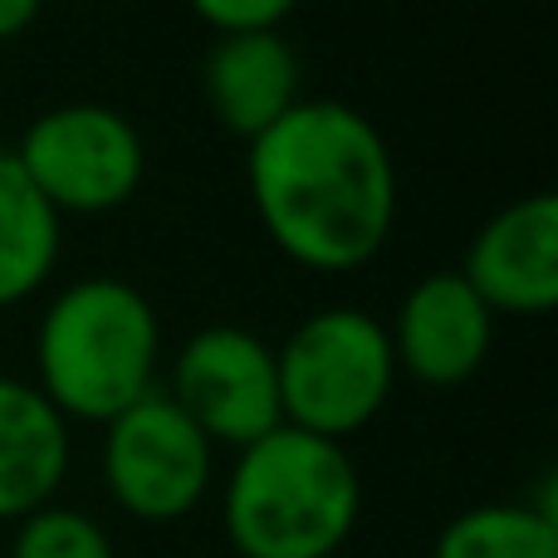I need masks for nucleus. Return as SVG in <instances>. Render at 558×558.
I'll list each match as a JSON object with an SVG mask.
<instances>
[{"label":"nucleus","mask_w":558,"mask_h":558,"mask_svg":"<svg viewBox=\"0 0 558 558\" xmlns=\"http://www.w3.org/2000/svg\"><path fill=\"white\" fill-rule=\"evenodd\" d=\"M69 471V422L39 383L0 377V520H25L54 500Z\"/></svg>","instance_id":"nucleus-11"},{"label":"nucleus","mask_w":558,"mask_h":558,"mask_svg":"<svg viewBox=\"0 0 558 558\" xmlns=\"http://www.w3.org/2000/svg\"><path fill=\"white\" fill-rule=\"evenodd\" d=\"M10 558H118L113 539L98 520H88L84 510L69 505H39L35 514H25L10 544Z\"/></svg>","instance_id":"nucleus-14"},{"label":"nucleus","mask_w":558,"mask_h":558,"mask_svg":"<svg viewBox=\"0 0 558 558\" xmlns=\"http://www.w3.org/2000/svg\"><path fill=\"white\" fill-rule=\"evenodd\" d=\"M279 407L289 426L343 441L377 416L397 377L387 328L363 308H318L275 348Z\"/></svg>","instance_id":"nucleus-4"},{"label":"nucleus","mask_w":558,"mask_h":558,"mask_svg":"<svg viewBox=\"0 0 558 558\" xmlns=\"http://www.w3.org/2000/svg\"><path fill=\"white\" fill-rule=\"evenodd\" d=\"M495 308L475 294L461 270L422 275L407 289L392 324V353L412 377L432 387L465 383L490 353Z\"/></svg>","instance_id":"nucleus-9"},{"label":"nucleus","mask_w":558,"mask_h":558,"mask_svg":"<svg viewBox=\"0 0 558 558\" xmlns=\"http://www.w3.org/2000/svg\"><path fill=\"white\" fill-rule=\"evenodd\" d=\"M39 15V0H0V39L20 35Z\"/></svg>","instance_id":"nucleus-16"},{"label":"nucleus","mask_w":558,"mask_h":558,"mask_svg":"<svg viewBox=\"0 0 558 558\" xmlns=\"http://www.w3.org/2000/svg\"><path fill=\"white\" fill-rule=\"evenodd\" d=\"M265 231L314 270L373 260L397 216V167L383 133L343 98H299L245 153Z\"/></svg>","instance_id":"nucleus-1"},{"label":"nucleus","mask_w":558,"mask_h":558,"mask_svg":"<svg viewBox=\"0 0 558 558\" xmlns=\"http://www.w3.org/2000/svg\"><path fill=\"white\" fill-rule=\"evenodd\" d=\"M157 348L162 328L143 289L118 275L74 279L39 318V392L64 416L108 422L153 392Z\"/></svg>","instance_id":"nucleus-3"},{"label":"nucleus","mask_w":558,"mask_h":558,"mask_svg":"<svg viewBox=\"0 0 558 558\" xmlns=\"http://www.w3.org/2000/svg\"><path fill=\"white\" fill-rule=\"evenodd\" d=\"M172 397L216 441L251 446L284 422L275 348L241 324L196 328L172 363Z\"/></svg>","instance_id":"nucleus-7"},{"label":"nucleus","mask_w":558,"mask_h":558,"mask_svg":"<svg viewBox=\"0 0 558 558\" xmlns=\"http://www.w3.org/2000/svg\"><path fill=\"white\" fill-rule=\"evenodd\" d=\"M432 558H558V514L549 500H490L461 510Z\"/></svg>","instance_id":"nucleus-13"},{"label":"nucleus","mask_w":558,"mask_h":558,"mask_svg":"<svg viewBox=\"0 0 558 558\" xmlns=\"http://www.w3.org/2000/svg\"><path fill=\"white\" fill-rule=\"evenodd\" d=\"M202 88L226 128L255 137L299 104V54L279 29H231L206 49Z\"/></svg>","instance_id":"nucleus-10"},{"label":"nucleus","mask_w":558,"mask_h":558,"mask_svg":"<svg viewBox=\"0 0 558 558\" xmlns=\"http://www.w3.org/2000/svg\"><path fill=\"white\" fill-rule=\"evenodd\" d=\"M59 255V211L39 196L10 147H0V304L39 289Z\"/></svg>","instance_id":"nucleus-12"},{"label":"nucleus","mask_w":558,"mask_h":558,"mask_svg":"<svg viewBox=\"0 0 558 558\" xmlns=\"http://www.w3.org/2000/svg\"><path fill=\"white\" fill-rule=\"evenodd\" d=\"M461 275L490 308L549 314L558 304V196L530 192L475 231Z\"/></svg>","instance_id":"nucleus-8"},{"label":"nucleus","mask_w":558,"mask_h":558,"mask_svg":"<svg viewBox=\"0 0 558 558\" xmlns=\"http://www.w3.org/2000/svg\"><path fill=\"white\" fill-rule=\"evenodd\" d=\"M294 5L299 0H192L196 15L206 25H216L221 35H231V29H275Z\"/></svg>","instance_id":"nucleus-15"},{"label":"nucleus","mask_w":558,"mask_h":558,"mask_svg":"<svg viewBox=\"0 0 558 558\" xmlns=\"http://www.w3.org/2000/svg\"><path fill=\"white\" fill-rule=\"evenodd\" d=\"M104 432V481L128 514L147 524L182 520L211 485V436L177 407L172 392H147Z\"/></svg>","instance_id":"nucleus-5"},{"label":"nucleus","mask_w":558,"mask_h":558,"mask_svg":"<svg viewBox=\"0 0 558 558\" xmlns=\"http://www.w3.org/2000/svg\"><path fill=\"white\" fill-rule=\"evenodd\" d=\"M363 510V481L343 441L279 422L241 446L221 500L226 539L241 558H333Z\"/></svg>","instance_id":"nucleus-2"},{"label":"nucleus","mask_w":558,"mask_h":558,"mask_svg":"<svg viewBox=\"0 0 558 558\" xmlns=\"http://www.w3.org/2000/svg\"><path fill=\"white\" fill-rule=\"evenodd\" d=\"M15 162L54 211H108L143 182V137L113 104H59L25 128Z\"/></svg>","instance_id":"nucleus-6"}]
</instances>
